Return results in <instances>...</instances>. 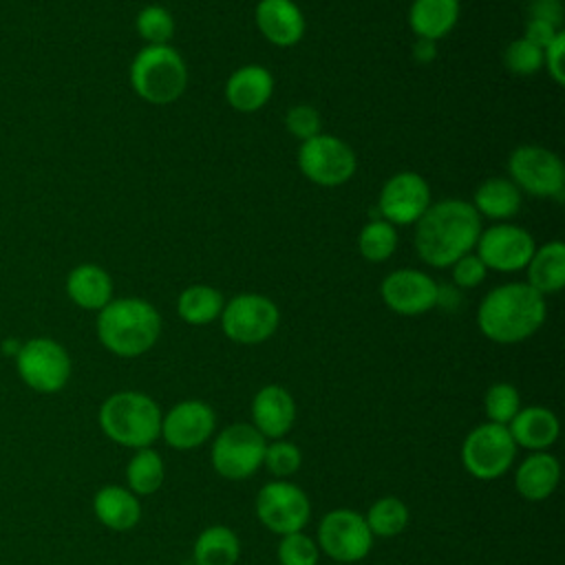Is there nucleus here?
<instances>
[{
  "label": "nucleus",
  "instance_id": "nucleus-35",
  "mask_svg": "<svg viewBox=\"0 0 565 565\" xmlns=\"http://www.w3.org/2000/svg\"><path fill=\"white\" fill-rule=\"evenodd\" d=\"M276 554L280 565H318V545L302 532L285 534Z\"/></svg>",
  "mask_w": 565,
  "mask_h": 565
},
{
  "label": "nucleus",
  "instance_id": "nucleus-31",
  "mask_svg": "<svg viewBox=\"0 0 565 565\" xmlns=\"http://www.w3.org/2000/svg\"><path fill=\"white\" fill-rule=\"evenodd\" d=\"M373 536H395L408 525V508L397 497L377 499L364 516Z\"/></svg>",
  "mask_w": 565,
  "mask_h": 565
},
{
  "label": "nucleus",
  "instance_id": "nucleus-34",
  "mask_svg": "<svg viewBox=\"0 0 565 565\" xmlns=\"http://www.w3.org/2000/svg\"><path fill=\"white\" fill-rule=\"evenodd\" d=\"M483 406H486V415L492 424H501V426H508L510 419L519 413L521 408V397H519V391L508 384V382H497L488 388L486 393V399H483Z\"/></svg>",
  "mask_w": 565,
  "mask_h": 565
},
{
  "label": "nucleus",
  "instance_id": "nucleus-13",
  "mask_svg": "<svg viewBox=\"0 0 565 565\" xmlns=\"http://www.w3.org/2000/svg\"><path fill=\"white\" fill-rule=\"evenodd\" d=\"M309 512L307 494L289 481H271L258 490L256 516L274 534L300 532L309 521Z\"/></svg>",
  "mask_w": 565,
  "mask_h": 565
},
{
  "label": "nucleus",
  "instance_id": "nucleus-39",
  "mask_svg": "<svg viewBox=\"0 0 565 565\" xmlns=\"http://www.w3.org/2000/svg\"><path fill=\"white\" fill-rule=\"evenodd\" d=\"M452 280L457 287H463V289H470V287H477L483 282L488 269L486 265L481 263V258L477 254H466L461 258H457L452 265Z\"/></svg>",
  "mask_w": 565,
  "mask_h": 565
},
{
  "label": "nucleus",
  "instance_id": "nucleus-42",
  "mask_svg": "<svg viewBox=\"0 0 565 565\" xmlns=\"http://www.w3.org/2000/svg\"><path fill=\"white\" fill-rule=\"evenodd\" d=\"M561 29L547 24V22H541V20H527L525 24V31H523V40H527L530 44H534L536 49H545L556 35H558Z\"/></svg>",
  "mask_w": 565,
  "mask_h": 565
},
{
  "label": "nucleus",
  "instance_id": "nucleus-12",
  "mask_svg": "<svg viewBox=\"0 0 565 565\" xmlns=\"http://www.w3.org/2000/svg\"><path fill=\"white\" fill-rule=\"evenodd\" d=\"M318 543L329 558L338 563H355L371 552L373 534L362 514L338 508L322 516Z\"/></svg>",
  "mask_w": 565,
  "mask_h": 565
},
{
  "label": "nucleus",
  "instance_id": "nucleus-3",
  "mask_svg": "<svg viewBox=\"0 0 565 565\" xmlns=\"http://www.w3.org/2000/svg\"><path fill=\"white\" fill-rule=\"evenodd\" d=\"M161 333L159 311L141 298L110 300L97 313V338L119 358H137L154 347Z\"/></svg>",
  "mask_w": 565,
  "mask_h": 565
},
{
  "label": "nucleus",
  "instance_id": "nucleus-25",
  "mask_svg": "<svg viewBox=\"0 0 565 565\" xmlns=\"http://www.w3.org/2000/svg\"><path fill=\"white\" fill-rule=\"evenodd\" d=\"M459 20V0H413L408 24L417 38L439 40L448 35Z\"/></svg>",
  "mask_w": 565,
  "mask_h": 565
},
{
  "label": "nucleus",
  "instance_id": "nucleus-7",
  "mask_svg": "<svg viewBox=\"0 0 565 565\" xmlns=\"http://www.w3.org/2000/svg\"><path fill=\"white\" fill-rule=\"evenodd\" d=\"M514 455L516 444L508 426L492 422L472 428L461 446L463 468L481 481H490L505 475L514 461Z\"/></svg>",
  "mask_w": 565,
  "mask_h": 565
},
{
  "label": "nucleus",
  "instance_id": "nucleus-40",
  "mask_svg": "<svg viewBox=\"0 0 565 565\" xmlns=\"http://www.w3.org/2000/svg\"><path fill=\"white\" fill-rule=\"evenodd\" d=\"M563 51H565V33L558 31V35L543 49V64L547 66L550 77L563 86L565 84V71H563Z\"/></svg>",
  "mask_w": 565,
  "mask_h": 565
},
{
  "label": "nucleus",
  "instance_id": "nucleus-18",
  "mask_svg": "<svg viewBox=\"0 0 565 565\" xmlns=\"http://www.w3.org/2000/svg\"><path fill=\"white\" fill-rule=\"evenodd\" d=\"M254 428L269 439L287 435L296 422V404L287 388L278 384L263 386L252 399Z\"/></svg>",
  "mask_w": 565,
  "mask_h": 565
},
{
  "label": "nucleus",
  "instance_id": "nucleus-22",
  "mask_svg": "<svg viewBox=\"0 0 565 565\" xmlns=\"http://www.w3.org/2000/svg\"><path fill=\"white\" fill-rule=\"evenodd\" d=\"M93 510L99 523L115 532L132 530L141 519V505L137 494L121 486L99 488L93 499Z\"/></svg>",
  "mask_w": 565,
  "mask_h": 565
},
{
  "label": "nucleus",
  "instance_id": "nucleus-11",
  "mask_svg": "<svg viewBox=\"0 0 565 565\" xmlns=\"http://www.w3.org/2000/svg\"><path fill=\"white\" fill-rule=\"evenodd\" d=\"M512 183L534 196H561L565 185V168L558 154L543 146L525 143L512 150L508 159Z\"/></svg>",
  "mask_w": 565,
  "mask_h": 565
},
{
  "label": "nucleus",
  "instance_id": "nucleus-21",
  "mask_svg": "<svg viewBox=\"0 0 565 565\" xmlns=\"http://www.w3.org/2000/svg\"><path fill=\"white\" fill-rule=\"evenodd\" d=\"M66 294L79 309L99 311L113 300V280L104 267L84 263L68 271Z\"/></svg>",
  "mask_w": 565,
  "mask_h": 565
},
{
  "label": "nucleus",
  "instance_id": "nucleus-17",
  "mask_svg": "<svg viewBox=\"0 0 565 565\" xmlns=\"http://www.w3.org/2000/svg\"><path fill=\"white\" fill-rule=\"evenodd\" d=\"M216 426V415L210 404L201 399H185L174 404L166 417H161V435L168 446L177 450H190L205 444Z\"/></svg>",
  "mask_w": 565,
  "mask_h": 565
},
{
  "label": "nucleus",
  "instance_id": "nucleus-27",
  "mask_svg": "<svg viewBox=\"0 0 565 565\" xmlns=\"http://www.w3.org/2000/svg\"><path fill=\"white\" fill-rule=\"evenodd\" d=\"M479 216H488L494 221L512 218L521 207V192L510 179H488L475 192V203Z\"/></svg>",
  "mask_w": 565,
  "mask_h": 565
},
{
  "label": "nucleus",
  "instance_id": "nucleus-16",
  "mask_svg": "<svg viewBox=\"0 0 565 565\" xmlns=\"http://www.w3.org/2000/svg\"><path fill=\"white\" fill-rule=\"evenodd\" d=\"M384 305L399 316H419L439 302V285L419 269H395L382 285Z\"/></svg>",
  "mask_w": 565,
  "mask_h": 565
},
{
  "label": "nucleus",
  "instance_id": "nucleus-19",
  "mask_svg": "<svg viewBox=\"0 0 565 565\" xmlns=\"http://www.w3.org/2000/svg\"><path fill=\"white\" fill-rule=\"evenodd\" d=\"M256 26L276 46H294L305 35V15L294 0H260Z\"/></svg>",
  "mask_w": 565,
  "mask_h": 565
},
{
  "label": "nucleus",
  "instance_id": "nucleus-14",
  "mask_svg": "<svg viewBox=\"0 0 565 565\" xmlns=\"http://www.w3.org/2000/svg\"><path fill=\"white\" fill-rule=\"evenodd\" d=\"M475 247L486 269L505 274L525 269L536 249L532 234L512 223H497L488 227L479 234Z\"/></svg>",
  "mask_w": 565,
  "mask_h": 565
},
{
  "label": "nucleus",
  "instance_id": "nucleus-43",
  "mask_svg": "<svg viewBox=\"0 0 565 565\" xmlns=\"http://www.w3.org/2000/svg\"><path fill=\"white\" fill-rule=\"evenodd\" d=\"M437 55V46L433 40H424V38H417V42L413 44V57L417 64H430Z\"/></svg>",
  "mask_w": 565,
  "mask_h": 565
},
{
  "label": "nucleus",
  "instance_id": "nucleus-30",
  "mask_svg": "<svg viewBox=\"0 0 565 565\" xmlns=\"http://www.w3.org/2000/svg\"><path fill=\"white\" fill-rule=\"evenodd\" d=\"M126 479L135 494L157 492L163 483V461L159 452L152 448H139L126 466Z\"/></svg>",
  "mask_w": 565,
  "mask_h": 565
},
{
  "label": "nucleus",
  "instance_id": "nucleus-9",
  "mask_svg": "<svg viewBox=\"0 0 565 565\" xmlns=\"http://www.w3.org/2000/svg\"><path fill=\"white\" fill-rule=\"evenodd\" d=\"M265 446V437L254 426L232 424L212 444V466L225 479H247L263 466Z\"/></svg>",
  "mask_w": 565,
  "mask_h": 565
},
{
  "label": "nucleus",
  "instance_id": "nucleus-38",
  "mask_svg": "<svg viewBox=\"0 0 565 565\" xmlns=\"http://www.w3.org/2000/svg\"><path fill=\"white\" fill-rule=\"evenodd\" d=\"M285 126L287 130L300 139V141H307L316 135H320V115L313 106H307V104H298V106H291L285 115Z\"/></svg>",
  "mask_w": 565,
  "mask_h": 565
},
{
  "label": "nucleus",
  "instance_id": "nucleus-6",
  "mask_svg": "<svg viewBox=\"0 0 565 565\" xmlns=\"http://www.w3.org/2000/svg\"><path fill=\"white\" fill-rule=\"evenodd\" d=\"M20 380L35 393H57L71 377V358L66 349L51 338H31L15 353Z\"/></svg>",
  "mask_w": 565,
  "mask_h": 565
},
{
  "label": "nucleus",
  "instance_id": "nucleus-29",
  "mask_svg": "<svg viewBox=\"0 0 565 565\" xmlns=\"http://www.w3.org/2000/svg\"><path fill=\"white\" fill-rule=\"evenodd\" d=\"M223 296L210 285H190L177 298V313L183 322L203 327L216 320L223 311Z\"/></svg>",
  "mask_w": 565,
  "mask_h": 565
},
{
  "label": "nucleus",
  "instance_id": "nucleus-10",
  "mask_svg": "<svg viewBox=\"0 0 565 565\" xmlns=\"http://www.w3.org/2000/svg\"><path fill=\"white\" fill-rule=\"evenodd\" d=\"M298 168L309 181L335 188L353 177L355 154L342 139L320 132L298 148Z\"/></svg>",
  "mask_w": 565,
  "mask_h": 565
},
{
  "label": "nucleus",
  "instance_id": "nucleus-5",
  "mask_svg": "<svg viewBox=\"0 0 565 565\" xmlns=\"http://www.w3.org/2000/svg\"><path fill=\"white\" fill-rule=\"evenodd\" d=\"M130 84L143 102L166 106L183 95L188 86V68L172 46L148 44L130 64Z\"/></svg>",
  "mask_w": 565,
  "mask_h": 565
},
{
  "label": "nucleus",
  "instance_id": "nucleus-4",
  "mask_svg": "<svg viewBox=\"0 0 565 565\" xmlns=\"http://www.w3.org/2000/svg\"><path fill=\"white\" fill-rule=\"evenodd\" d=\"M161 411L157 402L137 391L113 393L99 406V428L108 439L126 448H150L161 435Z\"/></svg>",
  "mask_w": 565,
  "mask_h": 565
},
{
  "label": "nucleus",
  "instance_id": "nucleus-26",
  "mask_svg": "<svg viewBox=\"0 0 565 565\" xmlns=\"http://www.w3.org/2000/svg\"><path fill=\"white\" fill-rule=\"evenodd\" d=\"M527 269V285L541 296L558 294L565 285V245L561 241H550L547 245L534 249Z\"/></svg>",
  "mask_w": 565,
  "mask_h": 565
},
{
  "label": "nucleus",
  "instance_id": "nucleus-8",
  "mask_svg": "<svg viewBox=\"0 0 565 565\" xmlns=\"http://www.w3.org/2000/svg\"><path fill=\"white\" fill-rule=\"evenodd\" d=\"M223 333L236 344H260L278 329V307L260 294H238L221 311Z\"/></svg>",
  "mask_w": 565,
  "mask_h": 565
},
{
  "label": "nucleus",
  "instance_id": "nucleus-36",
  "mask_svg": "<svg viewBox=\"0 0 565 565\" xmlns=\"http://www.w3.org/2000/svg\"><path fill=\"white\" fill-rule=\"evenodd\" d=\"M503 62L514 75H534L543 66V51L519 38L505 46Z\"/></svg>",
  "mask_w": 565,
  "mask_h": 565
},
{
  "label": "nucleus",
  "instance_id": "nucleus-32",
  "mask_svg": "<svg viewBox=\"0 0 565 565\" xmlns=\"http://www.w3.org/2000/svg\"><path fill=\"white\" fill-rule=\"evenodd\" d=\"M397 247V232L395 225L386 223L384 218L369 221L360 236H358V249L360 254L371 263H384L391 258V254Z\"/></svg>",
  "mask_w": 565,
  "mask_h": 565
},
{
  "label": "nucleus",
  "instance_id": "nucleus-23",
  "mask_svg": "<svg viewBox=\"0 0 565 565\" xmlns=\"http://www.w3.org/2000/svg\"><path fill=\"white\" fill-rule=\"evenodd\" d=\"M516 446L530 450H543L552 446L558 437V419L552 411L543 406L519 408V413L510 419L508 426Z\"/></svg>",
  "mask_w": 565,
  "mask_h": 565
},
{
  "label": "nucleus",
  "instance_id": "nucleus-28",
  "mask_svg": "<svg viewBox=\"0 0 565 565\" xmlns=\"http://www.w3.org/2000/svg\"><path fill=\"white\" fill-rule=\"evenodd\" d=\"M241 543L227 525H210L194 541L196 565H236Z\"/></svg>",
  "mask_w": 565,
  "mask_h": 565
},
{
  "label": "nucleus",
  "instance_id": "nucleus-2",
  "mask_svg": "<svg viewBox=\"0 0 565 565\" xmlns=\"http://www.w3.org/2000/svg\"><path fill=\"white\" fill-rule=\"evenodd\" d=\"M545 296L527 282H505L486 294L477 309L481 333L497 344H516L545 322Z\"/></svg>",
  "mask_w": 565,
  "mask_h": 565
},
{
  "label": "nucleus",
  "instance_id": "nucleus-33",
  "mask_svg": "<svg viewBox=\"0 0 565 565\" xmlns=\"http://www.w3.org/2000/svg\"><path fill=\"white\" fill-rule=\"evenodd\" d=\"M137 33L150 44V46H161L168 44L174 35V20L168 9L159 4H148L137 13L135 20Z\"/></svg>",
  "mask_w": 565,
  "mask_h": 565
},
{
  "label": "nucleus",
  "instance_id": "nucleus-41",
  "mask_svg": "<svg viewBox=\"0 0 565 565\" xmlns=\"http://www.w3.org/2000/svg\"><path fill=\"white\" fill-rule=\"evenodd\" d=\"M530 20H541L547 22L552 26H561L563 24V4L561 0H530Z\"/></svg>",
  "mask_w": 565,
  "mask_h": 565
},
{
  "label": "nucleus",
  "instance_id": "nucleus-20",
  "mask_svg": "<svg viewBox=\"0 0 565 565\" xmlns=\"http://www.w3.org/2000/svg\"><path fill=\"white\" fill-rule=\"evenodd\" d=\"M274 93V77L265 66L247 64L236 68L225 84V99L238 113L263 108Z\"/></svg>",
  "mask_w": 565,
  "mask_h": 565
},
{
  "label": "nucleus",
  "instance_id": "nucleus-15",
  "mask_svg": "<svg viewBox=\"0 0 565 565\" xmlns=\"http://www.w3.org/2000/svg\"><path fill=\"white\" fill-rule=\"evenodd\" d=\"M430 188L417 172L393 174L380 192L377 212L391 225H411L428 210Z\"/></svg>",
  "mask_w": 565,
  "mask_h": 565
},
{
  "label": "nucleus",
  "instance_id": "nucleus-24",
  "mask_svg": "<svg viewBox=\"0 0 565 565\" xmlns=\"http://www.w3.org/2000/svg\"><path fill=\"white\" fill-rule=\"evenodd\" d=\"M561 477V466L554 455L536 450L527 459L521 461L514 475V486L519 494L527 501H543L547 499Z\"/></svg>",
  "mask_w": 565,
  "mask_h": 565
},
{
  "label": "nucleus",
  "instance_id": "nucleus-1",
  "mask_svg": "<svg viewBox=\"0 0 565 565\" xmlns=\"http://www.w3.org/2000/svg\"><path fill=\"white\" fill-rule=\"evenodd\" d=\"M481 234V216L472 203L444 199L430 203L415 223L417 256L430 267H450L470 254Z\"/></svg>",
  "mask_w": 565,
  "mask_h": 565
},
{
  "label": "nucleus",
  "instance_id": "nucleus-37",
  "mask_svg": "<svg viewBox=\"0 0 565 565\" xmlns=\"http://www.w3.org/2000/svg\"><path fill=\"white\" fill-rule=\"evenodd\" d=\"M263 463L274 477H289L300 468L302 455L300 448L291 441H271L265 446Z\"/></svg>",
  "mask_w": 565,
  "mask_h": 565
}]
</instances>
